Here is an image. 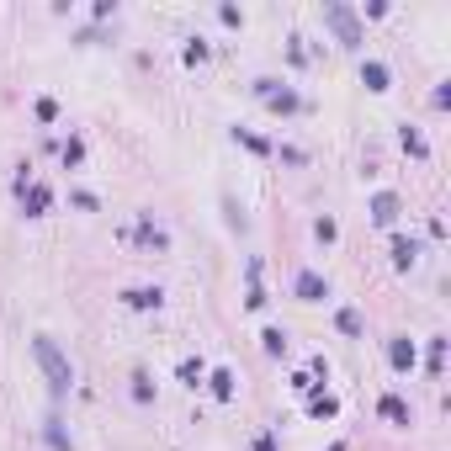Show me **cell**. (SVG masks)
I'll use <instances>...</instances> for the list:
<instances>
[{"label": "cell", "instance_id": "cell-1", "mask_svg": "<svg viewBox=\"0 0 451 451\" xmlns=\"http://www.w3.org/2000/svg\"><path fill=\"white\" fill-rule=\"evenodd\" d=\"M32 356H37V367L48 372V388H53V393H70L74 372H70V361L59 356V345H53V340H32Z\"/></svg>", "mask_w": 451, "mask_h": 451}, {"label": "cell", "instance_id": "cell-2", "mask_svg": "<svg viewBox=\"0 0 451 451\" xmlns=\"http://www.w3.org/2000/svg\"><path fill=\"white\" fill-rule=\"evenodd\" d=\"M324 22L334 27V37H340L345 48H356V43H361V27H356V16H351V6L329 0V6H324Z\"/></svg>", "mask_w": 451, "mask_h": 451}, {"label": "cell", "instance_id": "cell-3", "mask_svg": "<svg viewBox=\"0 0 451 451\" xmlns=\"http://www.w3.org/2000/svg\"><path fill=\"white\" fill-rule=\"evenodd\" d=\"M297 297H303V303H324V297H329V282H324L319 271H297Z\"/></svg>", "mask_w": 451, "mask_h": 451}, {"label": "cell", "instance_id": "cell-4", "mask_svg": "<svg viewBox=\"0 0 451 451\" xmlns=\"http://www.w3.org/2000/svg\"><path fill=\"white\" fill-rule=\"evenodd\" d=\"M372 218H377V223H393V218H398V197H393V191H377V197H372Z\"/></svg>", "mask_w": 451, "mask_h": 451}, {"label": "cell", "instance_id": "cell-5", "mask_svg": "<svg viewBox=\"0 0 451 451\" xmlns=\"http://www.w3.org/2000/svg\"><path fill=\"white\" fill-rule=\"evenodd\" d=\"M361 80H367V91H388V64H361Z\"/></svg>", "mask_w": 451, "mask_h": 451}, {"label": "cell", "instance_id": "cell-6", "mask_svg": "<svg viewBox=\"0 0 451 451\" xmlns=\"http://www.w3.org/2000/svg\"><path fill=\"white\" fill-rule=\"evenodd\" d=\"M414 255H419L414 239H393V266H404V271H409V266H414Z\"/></svg>", "mask_w": 451, "mask_h": 451}, {"label": "cell", "instance_id": "cell-7", "mask_svg": "<svg viewBox=\"0 0 451 451\" xmlns=\"http://www.w3.org/2000/svg\"><path fill=\"white\" fill-rule=\"evenodd\" d=\"M22 202H27V213L37 218V213H43L48 202H53V191H48V186H32V191H22Z\"/></svg>", "mask_w": 451, "mask_h": 451}, {"label": "cell", "instance_id": "cell-8", "mask_svg": "<svg viewBox=\"0 0 451 451\" xmlns=\"http://www.w3.org/2000/svg\"><path fill=\"white\" fill-rule=\"evenodd\" d=\"M388 356H393V367H398V372H409V367H414V345H409V340H393Z\"/></svg>", "mask_w": 451, "mask_h": 451}, {"label": "cell", "instance_id": "cell-9", "mask_svg": "<svg viewBox=\"0 0 451 451\" xmlns=\"http://www.w3.org/2000/svg\"><path fill=\"white\" fill-rule=\"evenodd\" d=\"M159 297H165L159 287H138V292H128V303L133 308H159Z\"/></svg>", "mask_w": 451, "mask_h": 451}, {"label": "cell", "instance_id": "cell-10", "mask_svg": "<svg viewBox=\"0 0 451 451\" xmlns=\"http://www.w3.org/2000/svg\"><path fill=\"white\" fill-rule=\"evenodd\" d=\"M382 414H388L393 425H409V404H404V398H393V393L382 398Z\"/></svg>", "mask_w": 451, "mask_h": 451}, {"label": "cell", "instance_id": "cell-11", "mask_svg": "<svg viewBox=\"0 0 451 451\" xmlns=\"http://www.w3.org/2000/svg\"><path fill=\"white\" fill-rule=\"evenodd\" d=\"M213 393L218 398H234V372H213Z\"/></svg>", "mask_w": 451, "mask_h": 451}, {"label": "cell", "instance_id": "cell-12", "mask_svg": "<svg viewBox=\"0 0 451 451\" xmlns=\"http://www.w3.org/2000/svg\"><path fill=\"white\" fill-rule=\"evenodd\" d=\"M261 340H266V351H271V356H282V351H287V334H282V329H266Z\"/></svg>", "mask_w": 451, "mask_h": 451}, {"label": "cell", "instance_id": "cell-13", "mask_svg": "<svg viewBox=\"0 0 451 451\" xmlns=\"http://www.w3.org/2000/svg\"><path fill=\"white\" fill-rule=\"evenodd\" d=\"M340 329L345 334H361V313L356 308H340Z\"/></svg>", "mask_w": 451, "mask_h": 451}, {"label": "cell", "instance_id": "cell-14", "mask_svg": "<svg viewBox=\"0 0 451 451\" xmlns=\"http://www.w3.org/2000/svg\"><path fill=\"white\" fill-rule=\"evenodd\" d=\"M80 159H85V143L70 138V143H64V165H80Z\"/></svg>", "mask_w": 451, "mask_h": 451}, {"label": "cell", "instance_id": "cell-15", "mask_svg": "<svg viewBox=\"0 0 451 451\" xmlns=\"http://www.w3.org/2000/svg\"><path fill=\"white\" fill-rule=\"evenodd\" d=\"M404 149H409V155H419V159H425V138H419L414 128H404Z\"/></svg>", "mask_w": 451, "mask_h": 451}, {"label": "cell", "instance_id": "cell-16", "mask_svg": "<svg viewBox=\"0 0 451 451\" xmlns=\"http://www.w3.org/2000/svg\"><path fill=\"white\" fill-rule=\"evenodd\" d=\"M334 409H340V404H334L329 393H319V398H313V414H319V419H329V414H334Z\"/></svg>", "mask_w": 451, "mask_h": 451}, {"label": "cell", "instance_id": "cell-17", "mask_svg": "<svg viewBox=\"0 0 451 451\" xmlns=\"http://www.w3.org/2000/svg\"><path fill=\"white\" fill-rule=\"evenodd\" d=\"M37 117L53 122V117H59V101H48V96H43V101H37Z\"/></svg>", "mask_w": 451, "mask_h": 451}]
</instances>
